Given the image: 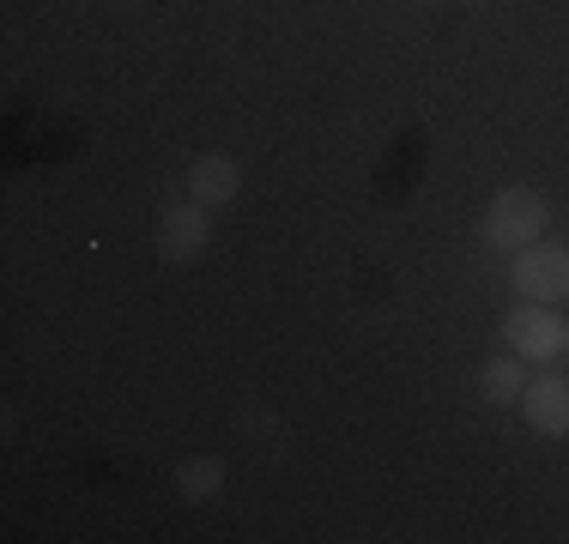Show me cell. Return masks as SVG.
Returning <instances> with one entry per match:
<instances>
[{
    "label": "cell",
    "mask_w": 569,
    "mask_h": 544,
    "mask_svg": "<svg viewBox=\"0 0 569 544\" xmlns=\"http://www.w3.org/2000/svg\"><path fill=\"white\" fill-rule=\"evenodd\" d=\"M237 188H242V170L230 158L219 152H207V158H194V170H188V200H200V206H230L237 200Z\"/></svg>",
    "instance_id": "6"
},
{
    "label": "cell",
    "mask_w": 569,
    "mask_h": 544,
    "mask_svg": "<svg viewBox=\"0 0 569 544\" xmlns=\"http://www.w3.org/2000/svg\"><path fill=\"white\" fill-rule=\"evenodd\" d=\"M467 7H472V0H467Z\"/></svg>",
    "instance_id": "10"
},
{
    "label": "cell",
    "mask_w": 569,
    "mask_h": 544,
    "mask_svg": "<svg viewBox=\"0 0 569 544\" xmlns=\"http://www.w3.org/2000/svg\"><path fill=\"white\" fill-rule=\"evenodd\" d=\"M539 230H546V200L533 194V188H503V194H491V212H485V242L503 254H521L527 242H539Z\"/></svg>",
    "instance_id": "1"
},
{
    "label": "cell",
    "mask_w": 569,
    "mask_h": 544,
    "mask_svg": "<svg viewBox=\"0 0 569 544\" xmlns=\"http://www.w3.org/2000/svg\"><path fill=\"white\" fill-rule=\"evenodd\" d=\"M479 387H485V400L491 405H521V393H527V375H521V357H491L485 363V375H479Z\"/></svg>",
    "instance_id": "8"
},
{
    "label": "cell",
    "mask_w": 569,
    "mask_h": 544,
    "mask_svg": "<svg viewBox=\"0 0 569 544\" xmlns=\"http://www.w3.org/2000/svg\"><path fill=\"white\" fill-rule=\"evenodd\" d=\"M515 291H527L533 303H558V296H569V249L527 242V249L515 254Z\"/></svg>",
    "instance_id": "3"
},
{
    "label": "cell",
    "mask_w": 569,
    "mask_h": 544,
    "mask_svg": "<svg viewBox=\"0 0 569 544\" xmlns=\"http://www.w3.org/2000/svg\"><path fill=\"white\" fill-rule=\"evenodd\" d=\"M176 490H182V502H212L224 490V460L219 454L182 460V466H176Z\"/></svg>",
    "instance_id": "7"
},
{
    "label": "cell",
    "mask_w": 569,
    "mask_h": 544,
    "mask_svg": "<svg viewBox=\"0 0 569 544\" xmlns=\"http://www.w3.org/2000/svg\"><path fill=\"white\" fill-rule=\"evenodd\" d=\"M503 339H509V351L521 363H551L563 351V321H558L551 303H527V309H509Z\"/></svg>",
    "instance_id": "2"
},
{
    "label": "cell",
    "mask_w": 569,
    "mask_h": 544,
    "mask_svg": "<svg viewBox=\"0 0 569 544\" xmlns=\"http://www.w3.org/2000/svg\"><path fill=\"white\" fill-rule=\"evenodd\" d=\"M521 412H527V424H533L539 435H569V381H563V375L527 381Z\"/></svg>",
    "instance_id": "5"
},
{
    "label": "cell",
    "mask_w": 569,
    "mask_h": 544,
    "mask_svg": "<svg viewBox=\"0 0 569 544\" xmlns=\"http://www.w3.org/2000/svg\"><path fill=\"white\" fill-rule=\"evenodd\" d=\"M563 351H569V321H563Z\"/></svg>",
    "instance_id": "9"
},
{
    "label": "cell",
    "mask_w": 569,
    "mask_h": 544,
    "mask_svg": "<svg viewBox=\"0 0 569 544\" xmlns=\"http://www.w3.org/2000/svg\"><path fill=\"white\" fill-rule=\"evenodd\" d=\"M207 206L200 200H170L164 206V224H158V254L164 261H194L207 249Z\"/></svg>",
    "instance_id": "4"
}]
</instances>
